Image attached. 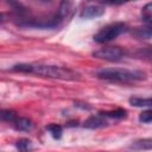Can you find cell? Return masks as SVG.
Here are the masks:
<instances>
[{"instance_id": "cell-11", "label": "cell", "mask_w": 152, "mask_h": 152, "mask_svg": "<svg viewBox=\"0 0 152 152\" xmlns=\"http://www.w3.org/2000/svg\"><path fill=\"white\" fill-rule=\"evenodd\" d=\"M129 103L134 107H150L151 106V99L150 97L133 96V97L129 99Z\"/></svg>"}, {"instance_id": "cell-18", "label": "cell", "mask_w": 152, "mask_h": 152, "mask_svg": "<svg viewBox=\"0 0 152 152\" xmlns=\"http://www.w3.org/2000/svg\"><path fill=\"white\" fill-rule=\"evenodd\" d=\"M6 20V17H5V14L4 13H0V24L1 23H4Z\"/></svg>"}, {"instance_id": "cell-19", "label": "cell", "mask_w": 152, "mask_h": 152, "mask_svg": "<svg viewBox=\"0 0 152 152\" xmlns=\"http://www.w3.org/2000/svg\"><path fill=\"white\" fill-rule=\"evenodd\" d=\"M42 1H50V0H42Z\"/></svg>"}, {"instance_id": "cell-7", "label": "cell", "mask_w": 152, "mask_h": 152, "mask_svg": "<svg viewBox=\"0 0 152 152\" xmlns=\"http://www.w3.org/2000/svg\"><path fill=\"white\" fill-rule=\"evenodd\" d=\"M104 13V8L102 6L99 5H89L87 7L83 8V11L81 12V18L84 19H91V18H96V17H101Z\"/></svg>"}, {"instance_id": "cell-10", "label": "cell", "mask_w": 152, "mask_h": 152, "mask_svg": "<svg viewBox=\"0 0 152 152\" xmlns=\"http://www.w3.org/2000/svg\"><path fill=\"white\" fill-rule=\"evenodd\" d=\"M46 131L51 134V137L56 140L61 139L62 138V134H63V127L61 125H57V124H50L46 126Z\"/></svg>"}, {"instance_id": "cell-14", "label": "cell", "mask_w": 152, "mask_h": 152, "mask_svg": "<svg viewBox=\"0 0 152 152\" xmlns=\"http://www.w3.org/2000/svg\"><path fill=\"white\" fill-rule=\"evenodd\" d=\"M15 146H17V148L20 150V151H27V150L32 148V142H31L30 139L21 138V139H19V140H17Z\"/></svg>"}, {"instance_id": "cell-5", "label": "cell", "mask_w": 152, "mask_h": 152, "mask_svg": "<svg viewBox=\"0 0 152 152\" xmlns=\"http://www.w3.org/2000/svg\"><path fill=\"white\" fill-rule=\"evenodd\" d=\"M107 124H108V121L106 120V118L99 113V114H96V115L89 116V118L84 121V125H83V126H84L86 128L96 129V128H101V127L107 126Z\"/></svg>"}, {"instance_id": "cell-16", "label": "cell", "mask_w": 152, "mask_h": 152, "mask_svg": "<svg viewBox=\"0 0 152 152\" xmlns=\"http://www.w3.org/2000/svg\"><path fill=\"white\" fill-rule=\"evenodd\" d=\"M139 121L144 122V124H150L152 121V112L150 109L144 110L140 115H139Z\"/></svg>"}, {"instance_id": "cell-15", "label": "cell", "mask_w": 152, "mask_h": 152, "mask_svg": "<svg viewBox=\"0 0 152 152\" xmlns=\"http://www.w3.org/2000/svg\"><path fill=\"white\" fill-rule=\"evenodd\" d=\"M17 116H18V115H17L15 112H13V110H1V112H0V120H2V121L13 122Z\"/></svg>"}, {"instance_id": "cell-2", "label": "cell", "mask_w": 152, "mask_h": 152, "mask_svg": "<svg viewBox=\"0 0 152 152\" xmlns=\"http://www.w3.org/2000/svg\"><path fill=\"white\" fill-rule=\"evenodd\" d=\"M97 77L107 81L115 82H134L146 80V74L140 70H128V69H118V68H107L97 72Z\"/></svg>"}, {"instance_id": "cell-3", "label": "cell", "mask_w": 152, "mask_h": 152, "mask_svg": "<svg viewBox=\"0 0 152 152\" xmlns=\"http://www.w3.org/2000/svg\"><path fill=\"white\" fill-rule=\"evenodd\" d=\"M128 30L127 25L125 23H113V24H109L104 27H102L97 33L94 34V40L96 43H108L113 39H115L116 37H119L120 34H122L124 32H126Z\"/></svg>"}, {"instance_id": "cell-13", "label": "cell", "mask_w": 152, "mask_h": 152, "mask_svg": "<svg viewBox=\"0 0 152 152\" xmlns=\"http://www.w3.org/2000/svg\"><path fill=\"white\" fill-rule=\"evenodd\" d=\"M141 17H142V19L148 25L151 24V20H152V5H151V2L146 4L142 7V10H141Z\"/></svg>"}, {"instance_id": "cell-8", "label": "cell", "mask_w": 152, "mask_h": 152, "mask_svg": "<svg viewBox=\"0 0 152 152\" xmlns=\"http://www.w3.org/2000/svg\"><path fill=\"white\" fill-rule=\"evenodd\" d=\"M12 124H13V126H14V128L17 131H21V132H28V131H31L33 128V122L27 118L17 116L15 120Z\"/></svg>"}, {"instance_id": "cell-1", "label": "cell", "mask_w": 152, "mask_h": 152, "mask_svg": "<svg viewBox=\"0 0 152 152\" xmlns=\"http://www.w3.org/2000/svg\"><path fill=\"white\" fill-rule=\"evenodd\" d=\"M12 71L17 72H26V74H34L43 77H49L53 80H62V81H78L81 78L80 74L64 66L59 65H50V64H27V63H19L11 68Z\"/></svg>"}, {"instance_id": "cell-9", "label": "cell", "mask_w": 152, "mask_h": 152, "mask_svg": "<svg viewBox=\"0 0 152 152\" xmlns=\"http://www.w3.org/2000/svg\"><path fill=\"white\" fill-rule=\"evenodd\" d=\"M101 115H103L106 119H116L121 120L127 116V110L124 108H116L114 110H107V112H100Z\"/></svg>"}, {"instance_id": "cell-4", "label": "cell", "mask_w": 152, "mask_h": 152, "mask_svg": "<svg viewBox=\"0 0 152 152\" xmlns=\"http://www.w3.org/2000/svg\"><path fill=\"white\" fill-rule=\"evenodd\" d=\"M93 56L108 62H119L125 56V50L120 46H104L93 52Z\"/></svg>"}, {"instance_id": "cell-6", "label": "cell", "mask_w": 152, "mask_h": 152, "mask_svg": "<svg viewBox=\"0 0 152 152\" xmlns=\"http://www.w3.org/2000/svg\"><path fill=\"white\" fill-rule=\"evenodd\" d=\"M71 10H72V0H61L58 10H57V13L55 14V18L61 24L70 14Z\"/></svg>"}, {"instance_id": "cell-17", "label": "cell", "mask_w": 152, "mask_h": 152, "mask_svg": "<svg viewBox=\"0 0 152 152\" xmlns=\"http://www.w3.org/2000/svg\"><path fill=\"white\" fill-rule=\"evenodd\" d=\"M129 1H134V0H106V2L110 4V5H122V4H126Z\"/></svg>"}, {"instance_id": "cell-12", "label": "cell", "mask_w": 152, "mask_h": 152, "mask_svg": "<svg viewBox=\"0 0 152 152\" xmlns=\"http://www.w3.org/2000/svg\"><path fill=\"white\" fill-rule=\"evenodd\" d=\"M129 147L133 150H150V148H152V140L151 139L137 140Z\"/></svg>"}]
</instances>
